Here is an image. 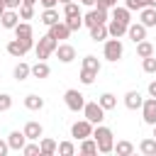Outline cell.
<instances>
[{
	"instance_id": "1",
	"label": "cell",
	"mask_w": 156,
	"mask_h": 156,
	"mask_svg": "<svg viewBox=\"0 0 156 156\" xmlns=\"http://www.w3.org/2000/svg\"><path fill=\"white\" fill-rule=\"evenodd\" d=\"M93 136H95V141H98V151H100V154H112V151H115V134H112L110 127L95 124Z\"/></svg>"
},
{
	"instance_id": "2",
	"label": "cell",
	"mask_w": 156,
	"mask_h": 156,
	"mask_svg": "<svg viewBox=\"0 0 156 156\" xmlns=\"http://www.w3.org/2000/svg\"><path fill=\"white\" fill-rule=\"evenodd\" d=\"M98 73H100V61L95 56H85L83 58V68H80V83L83 85H93Z\"/></svg>"
},
{
	"instance_id": "3",
	"label": "cell",
	"mask_w": 156,
	"mask_h": 156,
	"mask_svg": "<svg viewBox=\"0 0 156 156\" xmlns=\"http://www.w3.org/2000/svg\"><path fill=\"white\" fill-rule=\"evenodd\" d=\"M56 46H58V41L51 37V34H44L37 44H34V51H37V58L39 61H44V58H49L51 54H56Z\"/></svg>"
},
{
	"instance_id": "4",
	"label": "cell",
	"mask_w": 156,
	"mask_h": 156,
	"mask_svg": "<svg viewBox=\"0 0 156 156\" xmlns=\"http://www.w3.org/2000/svg\"><path fill=\"white\" fill-rule=\"evenodd\" d=\"M63 102H66V107H68L71 112H83V107H85V95H83L80 90L71 88V90L63 93Z\"/></svg>"
},
{
	"instance_id": "5",
	"label": "cell",
	"mask_w": 156,
	"mask_h": 156,
	"mask_svg": "<svg viewBox=\"0 0 156 156\" xmlns=\"http://www.w3.org/2000/svg\"><path fill=\"white\" fill-rule=\"evenodd\" d=\"M122 54H124V46H122V41H119V39H115V37H112V39H107V41H105L102 56H105L107 61H112V63H115V61H119V58H122Z\"/></svg>"
},
{
	"instance_id": "6",
	"label": "cell",
	"mask_w": 156,
	"mask_h": 156,
	"mask_svg": "<svg viewBox=\"0 0 156 156\" xmlns=\"http://www.w3.org/2000/svg\"><path fill=\"white\" fill-rule=\"evenodd\" d=\"M93 129H95V124H93L90 119H80V122H73V124H71V136L80 141V139L93 136Z\"/></svg>"
},
{
	"instance_id": "7",
	"label": "cell",
	"mask_w": 156,
	"mask_h": 156,
	"mask_svg": "<svg viewBox=\"0 0 156 156\" xmlns=\"http://www.w3.org/2000/svg\"><path fill=\"white\" fill-rule=\"evenodd\" d=\"M34 46V39H29V41H22V39H12V41H7V54L10 56H15V58H22L29 49Z\"/></svg>"
},
{
	"instance_id": "8",
	"label": "cell",
	"mask_w": 156,
	"mask_h": 156,
	"mask_svg": "<svg viewBox=\"0 0 156 156\" xmlns=\"http://www.w3.org/2000/svg\"><path fill=\"white\" fill-rule=\"evenodd\" d=\"M83 115H85V119H90L93 124H102V119H105V107H102L100 102H85Z\"/></svg>"
},
{
	"instance_id": "9",
	"label": "cell",
	"mask_w": 156,
	"mask_h": 156,
	"mask_svg": "<svg viewBox=\"0 0 156 156\" xmlns=\"http://www.w3.org/2000/svg\"><path fill=\"white\" fill-rule=\"evenodd\" d=\"M105 22H107V10H102V7H93L88 15H83L85 27H95V24H105Z\"/></svg>"
},
{
	"instance_id": "10",
	"label": "cell",
	"mask_w": 156,
	"mask_h": 156,
	"mask_svg": "<svg viewBox=\"0 0 156 156\" xmlns=\"http://www.w3.org/2000/svg\"><path fill=\"white\" fill-rule=\"evenodd\" d=\"M141 117L146 124H156V98H146L144 105H141Z\"/></svg>"
},
{
	"instance_id": "11",
	"label": "cell",
	"mask_w": 156,
	"mask_h": 156,
	"mask_svg": "<svg viewBox=\"0 0 156 156\" xmlns=\"http://www.w3.org/2000/svg\"><path fill=\"white\" fill-rule=\"evenodd\" d=\"M27 141H29V139H27V134H24V132H20V129L10 132V136H7V144H10V149H12V151H22Z\"/></svg>"
},
{
	"instance_id": "12",
	"label": "cell",
	"mask_w": 156,
	"mask_h": 156,
	"mask_svg": "<svg viewBox=\"0 0 156 156\" xmlns=\"http://www.w3.org/2000/svg\"><path fill=\"white\" fill-rule=\"evenodd\" d=\"M127 37H129L134 44H139V41H144V39H146V27H144L141 22H134V24H129V27H127Z\"/></svg>"
},
{
	"instance_id": "13",
	"label": "cell",
	"mask_w": 156,
	"mask_h": 156,
	"mask_svg": "<svg viewBox=\"0 0 156 156\" xmlns=\"http://www.w3.org/2000/svg\"><path fill=\"white\" fill-rule=\"evenodd\" d=\"M56 56H58L61 63H71V61L76 58V49H73L71 44H58V46H56Z\"/></svg>"
},
{
	"instance_id": "14",
	"label": "cell",
	"mask_w": 156,
	"mask_h": 156,
	"mask_svg": "<svg viewBox=\"0 0 156 156\" xmlns=\"http://www.w3.org/2000/svg\"><path fill=\"white\" fill-rule=\"evenodd\" d=\"M139 22L149 29V27H156V7H144V10H139Z\"/></svg>"
},
{
	"instance_id": "15",
	"label": "cell",
	"mask_w": 156,
	"mask_h": 156,
	"mask_svg": "<svg viewBox=\"0 0 156 156\" xmlns=\"http://www.w3.org/2000/svg\"><path fill=\"white\" fill-rule=\"evenodd\" d=\"M20 20H22V17H20V12H17V10H5V15L0 17V22H2V27H5V29H15V27L20 24Z\"/></svg>"
},
{
	"instance_id": "16",
	"label": "cell",
	"mask_w": 156,
	"mask_h": 156,
	"mask_svg": "<svg viewBox=\"0 0 156 156\" xmlns=\"http://www.w3.org/2000/svg\"><path fill=\"white\" fill-rule=\"evenodd\" d=\"M49 34H51L56 41H61V39H68L71 29H68V24H66V22H56V24H51V27H49Z\"/></svg>"
},
{
	"instance_id": "17",
	"label": "cell",
	"mask_w": 156,
	"mask_h": 156,
	"mask_svg": "<svg viewBox=\"0 0 156 156\" xmlns=\"http://www.w3.org/2000/svg\"><path fill=\"white\" fill-rule=\"evenodd\" d=\"M22 132L27 134V139H29V141H39V136L44 134V127H41L39 122H27Z\"/></svg>"
},
{
	"instance_id": "18",
	"label": "cell",
	"mask_w": 156,
	"mask_h": 156,
	"mask_svg": "<svg viewBox=\"0 0 156 156\" xmlns=\"http://www.w3.org/2000/svg\"><path fill=\"white\" fill-rule=\"evenodd\" d=\"M15 37H17V39H22V41L34 39V29H32V24H29V22H20V24L15 27Z\"/></svg>"
},
{
	"instance_id": "19",
	"label": "cell",
	"mask_w": 156,
	"mask_h": 156,
	"mask_svg": "<svg viewBox=\"0 0 156 156\" xmlns=\"http://www.w3.org/2000/svg\"><path fill=\"white\" fill-rule=\"evenodd\" d=\"M124 105H127L129 110H139V107L144 105V98H141V93H139V90H129V93L124 95Z\"/></svg>"
},
{
	"instance_id": "20",
	"label": "cell",
	"mask_w": 156,
	"mask_h": 156,
	"mask_svg": "<svg viewBox=\"0 0 156 156\" xmlns=\"http://www.w3.org/2000/svg\"><path fill=\"white\" fill-rule=\"evenodd\" d=\"M127 27H129V24H122L119 20H110V24H107V32H110V37H115V39H122V37L127 34Z\"/></svg>"
},
{
	"instance_id": "21",
	"label": "cell",
	"mask_w": 156,
	"mask_h": 156,
	"mask_svg": "<svg viewBox=\"0 0 156 156\" xmlns=\"http://www.w3.org/2000/svg\"><path fill=\"white\" fill-rule=\"evenodd\" d=\"M39 151H41V156H54V154L58 151V144H56L54 139L44 136V139L39 141Z\"/></svg>"
},
{
	"instance_id": "22",
	"label": "cell",
	"mask_w": 156,
	"mask_h": 156,
	"mask_svg": "<svg viewBox=\"0 0 156 156\" xmlns=\"http://www.w3.org/2000/svg\"><path fill=\"white\" fill-rule=\"evenodd\" d=\"M78 151H80V154H85V156H93V154H98V141H95V136L80 139V146H78Z\"/></svg>"
},
{
	"instance_id": "23",
	"label": "cell",
	"mask_w": 156,
	"mask_h": 156,
	"mask_svg": "<svg viewBox=\"0 0 156 156\" xmlns=\"http://www.w3.org/2000/svg\"><path fill=\"white\" fill-rule=\"evenodd\" d=\"M112 20H119L122 24H132V10H127V7H112Z\"/></svg>"
},
{
	"instance_id": "24",
	"label": "cell",
	"mask_w": 156,
	"mask_h": 156,
	"mask_svg": "<svg viewBox=\"0 0 156 156\" xmlns=\"http://www.w3.org/2000/svg\"><path fill=\"white\" fill-rule=\"evenodd\" d=\"M41 22H44L46 27L61 22V20H58V10H56V7H44V12H41Z\"/></svg>"
},
{
	"instance_id": "25",
	"label": "cell",
	"mask_w": 156,
	"mask_h": 156,
	"mask_svg": "<svg viewBox=\"0 0 156 156\" xmlns=\"http://www.w3.org/2000/svg\"><path fill=\"white\" fill-rule=\"evenodd\" d=\"M107 37H110L107 24H95V27H90V39H93V41H105Z\"/></svg>"
},
{
	"instance_id": "26",
	"label": "cell",
	"mask_w": 156,
	"mask_h": 156,
	"mask_svg": "<svg viewBox=\"0 0 156 156\" xmlns=\"http://www.w3.org/2000/svg\"><path fill=\"white\" fill-rule=\"evenodd\" d=\"M12 76H15L17 80H27V78L32 76V66L24 63V61H20V63L15 66V71H12Z\"/></svg>"
},
{
	"instance_id": "27",
	"label": "cell",
	"mask_w": 156,
	"mask_h": 156,
	"mask_svg": "<svg viewBox=\"0 0 156 156\" xmlns=\"http://www.w3.org/2000/svg\"><path fill=\"white\" fill-rule=\"evenodd\" d=\"M49 73H51V68H49L46 61H37V63L32 66V76L39 78V80H41V78H49Z\"/></svg>"
},
{
	"instance_id": "28",
	"label": "cell",
	"mask_w": 156,
	"mask_h": 156,
	"mask_svg": "<svg viewBox=\"0 0 156 156\" xmlns=\"http://www.w3.org/2000/svg\"><path fill=\"white\" fill-rule=\"evenodd\" d=\"M139 151H141L144 156H156V139H154V136H146V139H141V144H139Z\"/></svg>"
},
{
	"instance_id": "29",
	"label": "cell",
	"mask_w": 156,
	"mask_h": 156,
	"mask_svg": "<svg viewBox=\"0 0 156 156\" xmlns=\"http://www.w3.org/2000/svg\"><path fill=\"white\" fill-rule=\"evenodd\" d=\"M98 102H100V105L105 107V112H107V110H115V107H117V98H115L112 93H102V95L98 98Z\"/></svg>"
},
{
	"instance_id": "30",
	"label": "cell",
	"mask_w": 156,
	"mask_h": 156,
	"mask_svg": "<svg viewBox=\"0 0 156 156\" xmlns=\"http://www.w3.org/2000/svg\"><path fill=\"white\" fill-rule=\"evenodd\" d=\"M115 154L117 156H132L134 154V144L132 141H117L115 144Z\"/></svg>"
},
{
	"instance_id": "31",
	"label": "cell",
	"mask_w": 156,
	"mask_h": 156,
	"mask_svg": "<svg viewBox=\"0 0 156 156\" xmlns=\"http://www.w3.org/2000/svg\"><path fill=\"white\" fill-rule=\"evenodd\" d=\"M24 107H27V110H41V107H44V100H41L39 95L32 93V95L24 98Z\"/></svg>"
},
{
	"instance_id": "32",
	"label": "cell",
	"mask_w": 156,
	"mask_h": 156,
	"mask_svg": "<svg viewBox=\"0 0 156 156\" xmlns=\"http://www.w3.org/2000/svg\"><path fill=\"white\" fill-rule=\"evenodd\" d=\"M136 54H139L141 58L154 56V44H151V41H146V39H144V41H139V44H136Z\"/></svg>"
},
{
	"instance_id": "33",
	"label": "cell",
	"mask_w": 156,
	"mask_h": 156,
	"mask_svg": "<svg viewBox=\"0 0 156 156\" xmlns=\"http://www.w3.org/2000/svg\"><path fill=\"white\" fill-rule=\"evenodd\" d=\"M80 15V7L76 2H66L63 5V17H78Z\"/></svg>"
},
{
	"instance_id": "34",
	"label": "cell",
	"mask_w": 156,
	"mask_h": 156,
	"mask_svg": "<svg viewBox=\"0 0 156 156\" xmlns=\"http://www.w3.org/2000/svg\"><path fill=\"white\" fill-rule=\"evenodd\" d=\"M66 24H68L71 32H78V29L83 27V15H78V17H66Z\"/></svg>"
},
{
	"instance_id": "35",
	"label": "cell",
	"mask_w": 156,
	"mask_h": 156,
	"mask_svg": "<svg viewBox=\"0 0 156 156\" xmlns=\"http://www.w3.org/2000/svg\"><path fill=\"white\" fill-rule=\"evenodd\" d=\"M58 154H61V156H73V154H76L73 141H61V144H58Z\"/></svg>"
},
{
	"instance_id": "36",
	"label": "cell",
	"mask_w": 156,
	"mask_h": 156,
	"mask_svg": "<svg viewBox=\"0 0 156 156\" xmlns=\"http://www.w3.org/2000/svg\"><path fill=\"white\" fill-rule=\"evenodd\" d=\"M20 17H22V20H32V17H34V5L22 2V5H20Z\"/></svg>"
},
{
	"instance_id": "37",
	"label": "cell",
	"mask_w": 156,
	"mask_h": 156,
	"mask_svg": "<svg viewBox=\"0 0 156 156\" xmlns=\"http://www.w3.org/2000/svg\"><path fill=\"white\" fill-rule=\"evenodd\" d=\"M146 5H149V0H124L127 10H144Z\"/></svg>"
},
{
	"instance_id": "38",
	"label": "cell",
	"mask_w": 156,
	"mask_h": 156,
	"mask_svg": "<svg viewBox=\"0 0 156 156\" xmlns=\"http://www.w3.org/2000/svg\"><path fill=\"white\" fill-rule=\"evenodd\" d=\"M22 154L24 156H41V151H39V144H34V141H29V144H24V149H22Z\"/></svg>"
},
{
	"instance_id": "39",
	"label": "cell",
	"mask_w": 156,
	"mask_h": 156,
	"mask_svg": "<svg viewBox=\"0 0 156 156\" xmlns=\"http://www.w3.org/2000/svg\"><path fill=\"white\" fill-rule=\"evenodd\" d=\"M141 68H144L146 73H156V58H154V56H146V58L141 61Z\"/></svg>"
},
{
	"instance_id": "40",
	"label": "cell",
	"mask_w": 156,
	"mask_h": 156,
	"mask_svg": "<svg viewBox=\"0 0 156 156\" xmlns=\"http://www.w3.org/2000/svg\"><path fill=\"white\" fill-rule=\"evenodd\" d=\"M12 107V95H7V93H0V112H7Z\"/></svg>"
},
{
	"instance_id": "41",
	"label": "cell",
	"mask_w": 156,
	"mask_h": 156,
	"mask_svg": "<svg viewBox=\"0 0 156 156\" xmlns=\"http://www.w3.org/2000/svg\"><path fill=\"white\" fill-rule=\"evenodd\" d=\"M117 5V0H98L95 2V7H102V10H112Z\"/></svg>"
},
{
	"instance_id": "42",
	"label": "cell",
	"mask_w": 156,
	"mask_h": 156,
	"mask_svg": "<svg viewBox=\"0 0 156 156\" xmlns=\"http://www.w3.org/2000/svg\"><path fill=\"white\" fill-rule=\"evenodd\" d=\"M5 5H7V10H20L22 0H5Z\"/></svg>"
},
{
	"instance_id": "43",
	"label": "cell",
	"mask_w": 156,
	"mask_h": 156,
	"mask_svg": "<svg viewBox=\"0 0 156 156\" xmlns=\"http://www.w3.org/2000/svg\"><path fill=\"white\" fill-rule=\"evenodd\" d=\"M7 151H10V144H7V141H2V139H0V156H5V154H7Z\"/></svg>"
},
{
	"instance_id": "44",
	"label": "cell",
	"mask_w": 156,
	"mask_h": 156,
	"mask_svg": "<svg viewBox=\"0 0 156 156\" xmlns=\"http://www.w3.org/2000/svg\"><path fill=\"white\" fill-rule=\"evenodd\" d=\"M39 2H41L44 7H56V5H58V0H39Z\"/></svg>"
},
{
	"instance_id": "45",
	"label": "cell",
	"mask_w": 156,
	"mask_h": 156,
	"mask_svg": "<svg viewBox=\"0 0 156 156\" xmlns=\"http://www.w3.org/2000/svg\"><path fill=\"white\" fill-rule=\"evenodd\" d=\"M149 95H151V98H156V80H151V83H149Z\"/></svg>"
},
{
	"instance_id": "46",
	"label": "cell",
	"mask_w": 156,
	"mask_h": 156,
	"mask_svg": "<svg viewBox=\"0 0 156 156\" xmlns=\"http://www.w3.org/2000/svg\"><path fill=\"white\" fill-rule=\"evenodd\" d=\"M80 2H83L85 7H95V2H98V0H80Z\"/></svg>"
},
{
	"instance_id": "47",
	"label": "cell",
	"mask_w": 156,
	"mask_h": 156,
	"mask_svg": "<svg viewBox=\"0 0 156 156\" xmlns=\"http://www.w3.org/2000/svg\"><path fill=\"white\" fill-rule=\"evenodd\" d=\"M5 10H7V5H5V0H0V17L5 15Z\"/></svg>"
},
{
	"instance_id": "48",
	"label": "cell",
	"mask_w": 156,
	"mask_h": 156,
	"mask_svg": "<svg viewBox=\"0 0 156 156\" xmlns=\"http://www.w3.org/2000/svg\"><path fill=\"white\" fill-rule=\"evenodd\" d=\"M149 7H156V0H149Z\"/></svg>"
},
{
	"instance_id": "49",
	"label": "cell",
	"mask_w": 156,
	"mask_h": 156,
	"mask_svg": "<svg viewBox=\"0 0 156 156\" xmlns=\"http://www.w3.org/2000/svg\"><path fill=\"white\" fill-rule=\"evenodd\" d=\"M22 2H27V5H34V2H37V0H22Z\"/></svg>"
},
{
	"instance_id": "50",
	"label": "cell",
	"mask_w": 156,
	"mask_h": 156,
	"mask_svg": "<svg viewBox=\"0 0 156 156\" xmlns=\"http://www.w3.org/2000/svg\"><path fill=\"white\" fill-rule=\"evenodd\" d=\"M58 2H61V5H66V2H73V0H58Z\"/></svg>"
},
{
	"instance_id": "51",
	"label": "cell",
	"mask_w": 156,
	"mask_h": 156,
	"mask_svg": "<svg viewBox=\"0 0 156 156\" xmlns=\"http://www.w3.org/2000/svg\"><path fill=\"white\" fill-rule=\"evenodd\" d=\"M154 139H156V124H154Z\"/></svg>"
}]
</instances>
